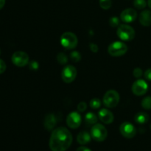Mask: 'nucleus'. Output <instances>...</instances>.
<instances>
[{"label":"nucleus","mask_w":151,"mask_h":151,"mask_svg":"<svg viewBox=\"0 0 151 151\" xmlns=\"http://www.w3.org/2000/svg\"><path fill=\"white\" fill-rule=\"evenodd\" d=\"M98 116L100 120L105 124L112 123L114 119L113 113L107 109H103L98 112Z\"/></svg>","instance_id":"ddd939ff"},{"label":"nucleus","mask_w":151,"mask_h":151,"mask_svg":"<svg viewBox=\"0 0 151 151\" xmlns=\"http://www.w3.org/2000/svg\"><path fill=\"white\" fill-rule=\"evenodd\" d=\"M13 64L19 67H23L29 63V55L25 52H15L11 58Z\"/></svg>","instance_id":"6e6552de"},{"label":"nucleus","mask_w":151,"mask_h":151,"mask_svg":"<svg viewBox=\"0 0 151 151\" xmlns=\"http://www.w3.org/2000/svg\"><path fill=\"white\" fill-rule=\"evenodd\" d=\"M57 60L60 64L65 65L68 63V57L65 53L60 52L57 55Z\"/></svg>","instance_id":"aec40b11"},{"label":"nucleus","mask_w":151,"mask_h":151,"mask_svg":"<svg viewBox=\"0 0 151 151\" xmlns=\"http://www.w3.org/2000/svg\"><path fill=\"white\" fill-rule=\"evenodd\" d=\"M56 124H57V118H56L55 115L54 114H49L45 116L44 125V128L47 131H50L54 130Z\"/></svg>","instance_id":"4468645a"},{"label":"nucleus","mask_w":151,"mask_h":151,"mask_svg":"<svg viewBox=\"0 0 151 151\" xmlns=\"http://www.w3.org/2000/svg\"><path fill=\"white\" fill-rule=\"evenodd\" d=\"M81 122H82L81 116L78 112H71L66 117V124L72 129H76L79 128L81 125Z\"/></svg>","instance_id":"9b49d317"},{"label":"nucleus","mask_w":151,"mask_h":151,"mask_svg":"<svg viewBox=\"0 0 151 151\" xmlns=\"http://www.w3.org/2000/svg\"><path fill=\"white\" fill-rule=\"evenodd\" d=\"M116 34L119 39L123 41H131L135 38L136 32L134 28L130 25L121 24L118 27Z\"/></svg>","instance_id":"f03ea898"},{"label":"nucleus","mask_w":151,"mask_h":151,"mask_svg":"<svg viewBox=\"0 0 151 151\" xmlns=\"http://www.w3.org/2000/svg\"><path fill=\"white\" fill-rule=\"evenodd\" d=\"M85 120L86 122L88 123V125H94L97 122L98 118L95 114L92 113V112H88L85 116Z\"/></svg>","instance_id":"a211bd4d"},{"label":"nucleus","mask_w":151,"mask_h":151,"mask_svg":"<svg viewBox=\"0 0 151 151\" xmlns=\"http://www.w3.org/2000/svg\"><path fill=\"white\" fill-rule=\"evenodd\" d=\"M70 59L73 62H78L81 60V55L79 52L73 51L70 53Z\"/></svg>","instance_id":"393cba45"},{"label":"nucleus","mask_w":151,"mask_h":151,"mask_svg":"<svg viewBox=\"0 0 151 151\" xmlns=\"http://www.w3.org/2000/svg\"><path fill=\"white\" fill-rule=\"evenodd\" d=\"M142 107L145 110H150L151 109V97L147 96L145 97L141 102Z\"/></svg>","instance_id":"6ab92c4d"},{"label":"nucleus","mask_w":151,"mask_h":151,"mask_svg":"<svg viewBox=\"0 0 151 151\" xmlns=\"http://www.w3.org/2000/svg\"><path fill=\"white\" fill-rule=\"evenodd\" d=\"M6 68H7V66H6L5 62L1 60V59H0V75L5 72Z\"/></svg>","instance_id":"c85d7f7f"},{"label":"nucleus","mask_w":151,"mask_h":151,"mask_svg":"<svg viewBox=\"0 0 151 151\" xmlns=\"http://www.w3.org/2000/svg\"><path fill=\"white\" fill-rule=\"evenodd\" d=\"M72 135L64 127L55 128L50 136V148L52 151H66L72 143Z\"/></svg>","instance_id":"f257e3e1"},{"label":"nucleus","mask_w":151,"mask_h":151,"mask_svg":"<svg viewBox=\"0 0 151 151\" xmlns=\"http://www.w3.org/2000/svg\"><path fill=\"white\" fill-rule=\"evenodd\" d=\"M148 89V84L145 80L138 79L133 83L131 90L133 94L137 96H142L146 94Z\"/></svg>","instance_id":"9d476101"},{"label":"nucleus","mask_w":151,"mask_h":151,"mask_svg":"<svg viewBox=\"0 0 151 151\" xmlns=\"http://www.w3.org/2000/svg\"><path fill=\"white\" fill-rule=\"evenodd\" d=\"M76 151H91V150H90L89 148H88V147H83V146H82V147H78V148L77 149Z\"/></svg>","instance_id":"2f4dec72"},{"label":"nucleus","mask_w":151,"mask_h":151,"mask_svg":"<svg viewBox=\"0 0 151 151\" xmlns=\"http://www.w3.org/2000/svg\"><path fill=\"white\" fill-rule=\"evenodd\" d=\"M128 46L122 41H114L109 46L108 52L113 57H120L128 51Z\"/></svg>","instance_id":"20e7f679"},{"label":"nucleus","mask_w":151,"mask_h":151,"mask_svg":"<svg viewBox=\"0 0 151 151\" xmlns=\"http://www.w3.org/2000/svg\"><path fill=\"white\" fill-rule=\"evenodd\" d=\"M144 76H145V78L147 81H151V68H150V69H147V70L145 72Z\"/></svg>","instance_id":"7c9ffc66"},{"label":"nucleus","mask_w":151,"mask_h":151,"mask_svg":"<svg viewBox=\"0 0 151 151\" xmlns=\"http://www.w3.org/2000/svg\"><path fill=\"white\" fill-rule=\"evenodd\" d=\"M134 120L138 124H145L149 121V115L145 112H139L134 116Z\"/></svg>","instance_id":"f3484780"},{"label":"nucleus","mask_w":151,"mask_h":151,"mask_svg":"<svg viewBox=\"0 0 151 151\" xmlns=\"http://www.w3.org/2000/svg\"><path fill=\"white\" fill-rule=\"evenodd\" d=\"M29 67L31 70H37V69L39 68V64L37 61H35V60H32V61L29 62Z\"/></svg>","instance_id":"cd10ccee"},{"label":"nucleus","mask_w":151,"mask_h":151,"mask_svg":"<svg viewBox=\"0 0 151 151\" xmlns=\"http://www.w3.org/2000/svg\"><path fill=\"white\" fill-rule=\"evenodd\" d=\"M91 138L97 142H103L108 136L107 129L102 124L96 123L93 125L91 130Z\"/></svg>","instance_id":"423d86ee"},{"label":"nucleus","mask_w":151,"mask_h":151,"mask_svg":"<svg viewBox=\"0 0 151 151\" xmlns=\"http://www.w3.org/2000/svg\"><path fill=\"white\" fill-rule=\"evenodd\" d=\"M77 74H78V72L75 66L72 65H67L62 70V80L66 83H70L75 81L77 77Z\"/></svg>","instance_id":"0eeeda50"},{"label":"nucleus","mask_w":151,"mask_h":151,"mask_svg":"<svg viewBox=\"0 0 151 151\" xmlns=\"http://www.w3.org/2000/svg\"><path fill=\"white\" fill-rule=\"evenodd\" d=\"M134 6L137 9L142 10L147 6V2H146L145 0H134Z\"/></svg>","instance_id":"4be33fe9"},{"label":"nucleus","mask_w":151,"mask_h":151,"mask_svg":"<svg viewBox=\"0 0 151 151\" xmlns=\"http://www.w3.org/2000/svg\"><path fill=\"white\" fill-rule=\"evenodd\" d=\"M5 4V0H0V10L2 8Z\"/></svg>","instance_id":"473e14b6"},{"label":"nucleus","mask_w":151,"mask_h":151,"mask_svg":"<svg viewBox=\"0 0 151 151\" xmlns=\"http://www.w3.org/2000/svg\"><path fill=\"white\" fill-rule=\"evenodd\" d=\"M139 21L140 24L145 27H149L151 25V11L149 10H145L139 14Z\"/></svg>","instance_id":"2eb2a0df"},{"label":"nucleus","mask_w":151,"mask_h":151,"mask_svg":"<svg viewBox=\"0 0 151 151\" xmlns=\"http://www.w3.org/2000/svg\"><path fill=\"white\" fill-rule=\"evenodd\" d=\"M147 4H148L149 7L151 9V0H148V1H147Z\"/></svg>","instance_id":"72a5a7b5"},{"label":"nucleus","mask_w":151,"mask_h":151,"mask_svg":"<svg viewBox=\"0 0 151 151\" xmlns=\"http://www.w3.org/2000/svg\"><path fill=\"white\" fill-rule=\"evenodd\" d=\"M111 4V0H100V6L103 10H109Z\"/></svg>","instance_id":"5701e85b"},{"label":"nucleus","mask_w":151,"mask_h":151,"mask_svg":"<svg viewBox=\"0 0 151 151\" xmlns=\"http://www.w3.org/2000/svg\"><path fill=\"white\" fill-rule=\"evenodd\" d=\"M137 12L134 8H127L120 14V20L124 23H132L137 19Z\"/></svg>","instance_id":"f8f14e48"},{"label":"nucleus","mask_w":151,"mask_h":151,"mask_svg":"<svg viewBox=\"0 0 151 151\" xmlns=\"http://www.w3.org/2000/svg\"><path fill=\"white\" fill-rule=\"evenodd\" d=\"M89 48H90V50H91L92 52H94V53H97L99 50L98 46H97L96 44H94V43H90Z\"/></svg>","instance_id":"c756f323"},{"label":"nucleus","mask_w":151,"mask_h":151,"mask_svg":"<svg viewBox=\"0 0 151 151\" xmlns=\"http://www.w3.org/2000/svg\"><path fill=\"white\" fill-rule=\"evenodd\" d=\"M60 44L66 50H73L78 44L77 35L72 32H66L60 36Z\"/></svg>","instance_id":"7ed1b4c3"},{"label":"nucleus","mask_w":151,"mask_h":151,"mask_svg":"<svg viewBox=\"0 0 151 151\" xmlns=\"http://www.w3.org/2000/svg\"><path fill=\"white\" fill-rule=\"evenodd\" d=\"M87 109V104L85 102H81L78 105V110L80 112H84Z\"/></svg>","instance_id":"bb28decb"},{"label":"nucleus","mask_w":151,"mask_h":151,"mask_svg":"<svg viewBox=\"0 0 151 151\" xmlns=\"http://www.w3.org/2000/svg\"><path fill=\"white\" fill-rule=\"evenodd\" d=\"M119 22H120V19L116 17V16H113V17L110 18V19H109V24L114 28L119 26Z\"/></svg>","instance_id":"b1692460"},{"label":"nucleus","mask_w":151,"mask_h":151,"mask_svg":"<svg viewBox=\"0 0 151 151\" xmlns=\"http://www.w3.org/2000/svg\"><path fill=\"white\" fill-rule=\"evenodd\" d=\"M119 99L120 97L117 91L115 90H109L106 91L103 96V103L106 107L113 109L117 106L119 102Z\"/></svg>","instance_id":"39448f33"},{"label":"nucleus","mask_w":151,"mask_h":151,"mask_svg":"<svg viewBox=\"0 0 151 151\" xmlns=\"http://www.w3.org/2000/svg\"><path fill=\"white\" fill-rule=\"evenodd\" d=\"M89 106L92 109H98L101 106V101L99 98H93L90 101Z\"/></svg>","instance_id":"412c9836"},{"label":"nucleus","mask_w":151,"mask_h":151,"mask_svg":"<svg viewBox=\"0 0 151 151\" xmlns=\"http://www.w3.org/2000/svg\"><path fill=\"white\" fill-rule=\"evenodd\" d=\"M119 132L127 139L134 138L137 134V130L134 125L129 122H122L119 126Z\"/></svg>","instance_id":"1a4fd4ad"},{"label":"nucleus","mask_w":151,"mask_h":151,"mask_svg":"<svg viewBox=\"0 0 151 151\" xmlns=\"http://www.w3.org/2000/svg\"><path fill=\"white\" fill-rule=\"evenodd\" d=\"M91 140V134H88L86 131H81L78 134L77 137V141L80 145H86L89 143Z\"/></svg>","instance_id":"dca6fc26"},{"label":"nucleus","mask_w":151,"mask_h":151,"mask_svg":"<svg viewBox=\"0 0 151 151\" xmlns=\"http://www.w3.org/2000/svg\"><path fill=\"white\" fill-rule=\"evenodd\" d=\"M133 75H134V78H137V79H139V78L142 76L143 72L142 70V69L137 67L134 69V71H133Z\"/></svg>","instance_id":"a878e982"}]
</instances>
